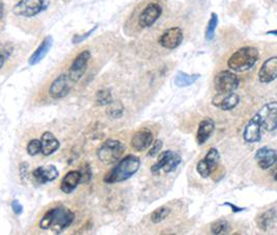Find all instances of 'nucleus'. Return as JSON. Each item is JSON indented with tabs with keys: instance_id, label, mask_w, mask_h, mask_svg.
I'll list each match as a JSON object with an SVG mask.
<instances>
[{
	"instance_id": "412c9836",
	"label": "nucleus",
	"mask_w": 277,
	"mask_h": 235,
	"mask_svg": "<svg viewBox=\"0 0 277 235\" xmlns=\"http://www.w3.org/2000/svg\"><path fill=\"white\" fill-rule=\"evenodd\" d=\"M42 146H43V155L49 156L56 152L60 146L58 140L53 135L52 132L46 131L42 135Z\"/></svg>"
},
{
	"instance_id": "4be33fe9",
	"label": "nucleus",
	"mask_w": 277,
	"mask_h": 235,
	"mask_svg": "<svg viewBox=\"0 0 277 235\" xmlns=\"http://www.w3.org/2000/svg\"><path fill=\"white\" fill-rule=\"evenodd\" d=\"M215 129V123L212 119H204L200 123L198 135H196V140H198L199 145H203L207 142Z\"/></svg>"
},
{
	"instance_id": "7c9ffc66",
	"label": "nucleus",
	"mask_w": 277,
	"mask_h": 235,
	"mask_svg": "<svg viewBox=\"0 0 277 235\" xmlns=\"http://www.w3.org/2000/svg\"><path fill=\"white\" fill-rule=\"evenodd\" d=\"M228 231V224L225 220H218L211 225L212 234H225Z\"/></svg>"
},
{
	"instance_id": "6ab92c4d",
	"label": "nucleus",
	"mask_w": 277,
	"mask_h": 235,
	"mask_svg": "<svg viewBox=\"0 0 277 235\" xmlns=\"http://www.w3.org/2000/svg\"><path fill=\"white\" fill-rule=\"evenodd\" d=\"M240 102V98L236 93H229L226 95L217 94L216 97L213 99V105L220 108L222 111H231L235 108Z\"/></svg>"
},
{
	"instance_id": "39448f33",
	"label": "nucleus",
	"mask_w": 277,
	"mask_h": 235,
	"mask_svg": "<svg viewBox=\"0 0 277 235\" xmlns=\"http://www.w3.org/2000/svg\"><path fill=\"white\" fill-rule=\"evenodd\" d=\"M240 84L239 77L230 71H221L214 79V86L217 94L226 95L234 93Z\"/></svg>"
},
{
	"instance_id": "72a5a7b5",
	"label": "nucleus",
	"mask_w": 277,
	"mask_h": 235,
	"mask_svg": "<svg viewBox=\"0 0 277 235\" xmlns=\"http://www.w3.org/2000/svg\"><path fill=\"white\" fill-rule=\"evenodd\" d=\"M97 29H98V25H96L93 29L88 30L87 32H85V33H83V34H76V35H74L73 40H72L73 44H79V43H81L82 41L86 40V39L89 37V35L94 33V31H95Z\"/></svg>"
},
{
	"instance_id": "0eeeda50",
	"label": "nucleus",
	"mask_w": 277,
	"mask_h": 235,
	"mask_svg": "<svg viewBox=\"0 0 277 235\" xmlns=\"http://www.w3.org/2000/svg\"><path fill=\"white\" fill-rule=\"evenodd\" d=\"M75 83L70 78L69 74H61L52 81L49 88V95L52 99L65 98L73 88Z\"/></svg>"
},
{
	"instance_id": "5701e85b",
	"label": "nucleus",
	"mask_w": 277,
	"mask_h": 235,
	"mask_svg": "<svg viewBox=\"0 0 277 235\" xmlns=\"http://www.w3.org/2000/svg\"><path fill=\"white\" fill-rule=\"evenodd\" d=\"M201 75L200 74H187L185 72H177L176 77H175V85L178 88H186L193 85L195 81H198L200 79Z\"/></svg>"
},
{
	"instance_id": "a211bd4d",
	"label": "nucleus",
	"mask_w": 277,
	"mask_h": 235,
	"mask_svg": "<svg viewBox=\"0 0 277 235\" xmlns=\"http://www.w3.org/2000/svg\"><path fill=\"white\" fill-rule=\"evenodd\" d=\"M81 180L82 174L79 171L68 172L60 182V191L65 194H71L75 191V188L81 182Z\"/></svg>"
},
{
	"instance_id": "ea45409f",
	"label": "nucleus",
	"mask_w": 277,
	"mask_h": 235,
	"mask_svg": "<svg viewBox=\"0 0 277 235\" xmlns=\"http://www.w3.org/2000/svg\"><path fill=\"white\" fill-rule=\"evenodd\" d=\"M274 179H275V180H276V181H277V171L275 172V175H274Z\"/></svg>"
},
{
	"instance_id": "c756f323",
	"label": "nucleus",
	"mask_w": 277,
	"mask_h": 235,
	"mask_svg": "<svg viewBox=\"0 0 277 235\" xmlns=\"http://www.w3.org/2000/svg\"><path fill=\"white\" fill-rule=\"evenodd\" d=\"M26 150H27V153L30 156H35L40 154V153L43 152V146H42V141L41 140H31L27 147H26Z\"/></svg>"
},
{
	"instance_id": "f03ea898",
	"label": "nucleus",
	"mask_w": 277,
	"mask_h": 235,
	"mask_svg": "<svg viewBox=\"0 0 277 235\" xmlns=\"http://www.w3.org/2000/svg\"><path fill=\"white\" fill-rule=\"evenodd\" d=\"M140 168V159L135 155H127L113 167L104 177V182L108 184L126 181L135 175Z\"/></svg>"
},
{
	"instance_id": "4468645a",
	"label": "nucleus",
	"mask_w": 277,
	"mask_h": 235,
	"mask_svg": "<svg viewBox=\"0 0 277 235\" xmlns=\"http://www.w3.org/2000/svg\"><path fill=\"white\" fill-rule=\"evenodd\" d=\"M277 78V57L266 59L258 71V80L262 84H270Z\"/></svg>"
},
{
	"instance_id": "20e7f679",
	"label": "nucleus",
	"mask_w": 277,
	"mask_h": 235,
	"mask_svg": "<svg viewBox=\"0 0 277 235\" xmlns=\"http://www.w3.org/2000/svg\"><path fill=\"white\" fill-rule=\"evenodd\" d=\"M125 150H126V147H125V145L122 142L115 140H107L98 149L97 156L103 164L112 165L122 158Z\"/></svg>"
},
{
	"instance_id": "f704fd0d",
	"label": "nucleus",
	"mask_w": 277,
	"mask_h": 235,
	"mask_svg": "<svg viewBox=\"0 0 277 235\" xmlns=\"http://www.w3.org/2000/svg\"><path fill=\"white\" fill-rule=\"evenodd\" d=\"M12 52H13V48H12V47L5 46V47L2 48V50H1V64H0V67H1V68L3 67L5 60H6L8 58H10Z\"/></svg>"
},
{
	"instance_id": "cd10ccee",
	"label": "nucleus",
	"mask_w": 277,
	"mask_h": 235,
	"mask_svg": "<svg viewBox=\"0 0 277 235\" xmlns=\"http://www.w3.org/2000/svg\"><path fill=\"white\" fill-rule=\"evenodd\" d=\"M274 219H275V211L273 209L264 212L260 216V219H258V227L262 228L263 230H267L274 221Z\"/></svg>"
},
{
	"instance_id": "393cba45",
	"label": "nucleus",
	"mask_w": 277,
	"mask_h": 235,
	"mask_svg": "<svg viewBox=\"0 0 277 235\" xmlns=\"http://www.w3.org/2000/svg\"><path fill=\"white\" fill-rule=\"evenodd\" d=\"M218 25V15L216 13H212L209 20L207 29H205V40L212 41L215 37V31Z\"/></svg>"
},
{
	"instance_id": "f257e3e1",
	"label": "nucleus",
	"mask_w": 277,
	"mask_h": 235,
	"mask_svg": "<svg viewBox=\"0 0 277 235\" xmlns=\"http://www.w3.org/2000/svg\"><path fill=\"white\" fill-rule=\"evenodd\" d=\"M75 220V214L66 206H56L43 215L39 226L43 230H51L54 234H60L70 227Z\"/></svg>"
},
{
	"instance_id": "2eb2a0df",
	"label": "nucleus",
	"mask_w": 277,
	"mask_h": 235,
	"mask_svg": "<svg viewBox=\"0 0 277 235\" xmlns=\"http://www.w3.org/2000/svg\"><path fill=\"white\" fill-rule=\"evenodd\" d=\"M153 142V133L149 130H139L133 134L131 139V146L136 151H145L151 146Z\"/></svg>"
},
{
	"instance_id": "e433bc0d",
	"label": "nucleus",
	"mask_w": 277,
	"mask_h": 235,
	"mask_svg": "<svg viewBox=\"0 0 277 235\" xmlns=\"http://www.w3.org/2000/svg\"><path fill=\"white\" fill-rule=\"evenodd\" d=\"M19 171H20V176H21L22 179L27 177V174H28V164H27V162H22V164H20Z\"/></svg>"
},
{
	"instance_id": "7ed1b4c3",
	"label": "nucleus",
	"mask_w": 277,
	"mask_h": 235,
	"mask_svg": "<svg viewBox=\"0 0 277 235\" xmlns=\"http://www.w3.org/2000/svg\"><path fill=\"white\" fill-rule=\"evenodd\" d=\"M258 59V50L255 47L246 46L238 49L233 53L228 60L227 66L235 72H244L252 69Z\"/></svg>"
},
{
	"instance_id": "f8f14e48",
	"label": "nucleus",
	"mask_w": 277,
	"mask_h": 235,
	"mask_svg": "<svg viewBox=\"0 0 277 235\" xmlns=\"http://www.w3.org/2000/svg\"><path fill=\"white\" fill-rule=\"evenodd\" d=\"M161 15H162V7L158 3H150L141 12L138 23L142 29H148L155 24Z\"/></svg>"
},
{
	"instance_id": "bb28decb",
	"label": "nucleus",
	"mask_w": 277,
	"mask_h": 235,
	"mask_svg": "<svg viewBox=\"0 0 277 235\" xmlns=\"http://www.w3.org/2000/svg\"><path fill=\"white\" fill-rule=\"evenodd\" d=\"M106 113L112 119H120L124 114V106L119 101H112L110 104H108V108H107Z\"/></svg>"
},
{
	"instance_id": "2f4dec72",
	"label": "nucleus",
	"mask_w": 277,
	"mask_h": 235,
	"mask_svg": "<svg viewBox=\"0 0 277 235\" xmlns=\"http://www.w3.org/2000/svg\"><path fill=\"white\" fill-rule=\"evenodd\" d=\"M181 162H182L181 155L175 152L173 157L168 161V164L163 168V170L165 173H172V172H174L177 168V166L181 164Z\"/></svg>"
},
{
	"instance_id": "f3484780",
	"label": "nucleus",
	"mask_w": 277,
	"mask_h": 235,
	"mask_svg": "<svg viewBox=\"0 0 277 235\" xmlns=\"http://www.w3.org/2000/svg\"><path fill=\"white\" fill-rule=\"evenodd\" d=\"M254 158L257 161L258 167L263 170H268L276 162L277 153L274 149L263 147L256 151Z\"/></svg>"
},
{
	"instance_id": "423d86ee",
	"label": "nucleus",
	"mask_w": 277,
	"mask_h": 235,
	"mask_svg": "<svg viewBox=\"0 0 277 235\" xmlns=\"http://www.w3.org/2000/svg\"><path fill=\"white\" fill-rule=\"evenodd\" d=\"M46 8L44 0H20L14 8L13 13L16 16L30 18L39 15Z\"/></svg>"
},
{
	"instance_id": "a878e982",
	"label": "nucleus",
	"mask_w": 277,
	"mask_h": 235,
	"mask_svg": "<svg viewBox=\"0 0 277 235\" xmlns=\"http://www.w3.org/2000/svg\"><path fill=\"white\" fill-rule=\"evenodd\" d=\"M169 213H171V209H169L168 207L161 206L151 213V221L154 224L161 223L167 218Z\"/></svg>"
},
{
	"instance_id": "9b49d317",
	"label": "nucleus",
	"mask_w": 277,
	"mask_h": 235,
	"mask_svg": "<svg viewBox=\"0 0 277 235\" xmlns=\"http://www.w3.org/2000/svg\"><path fill=\"white\" fill-rule=\"evenodd\" d=\"M184 32L180 27H171L166 29L159 39V44L166 49H176L182 44Z\"/></svg>"
},
{
	"instance_id": "473e14b6",
	"label": "nucleus",
	"mask_w": 277,
	"mask_h": 235,
	"mask_svg": "<svg viewBox=\"0 0 277 235\" xmlns=\"http://www.w3.org/2000/svg\"><path fill=\"white\" fill-rule=\"evenodd\" d=\"M162 147H163V142L161 140H156L155 142H153V144H151V146L149 153H148V156H150V157L156 156L158 153L160 152V150L162 149Z\"/></svg>"
},
{
	"instance_id": "b1692460",
	"label": "nucleus",
	"mask_w": 277,
	"mask_h": 235,
	"mask_svg": "<svg viewBox=\"0 0 277 235\" xmlns=\"http://www.w3.org/2000/svg\"><path fill=\"white\" fill-rule=\"evenodd\" d=\"M174 153L175 152H173L171 150H166V151L161 152L160 154H159V156H158L157 161L151 168V173L156 174V173H158L160 170H162L168 164V161L171 160V158L174 155Z\"/></svg>"
},
{
	"instance_id": "c9c22d12",
	"label": "nucleus",
	"mask_w": 277,
	"mask_h": 235,
	"mask_svg": "<svg viewBox=\"0 0 277 235\" xmlns=\"http://www.w3.org/2000/svg\"><path fill=\"white\" fill-rule=\"evenodd\" d=\"M12 209L17 215H20L23 213V206L18 200H14L12 202Z\"/></svg>"
},
{
	"instance_id": "ddd939ff",
	"label": "nucleus",
	"mask_w": 277,
	"mask_h": 235,
	"mask_svg": "<svg viewBox=\"0 0 277 235\" xmlns=\"http://www.w3.org/2000/svg\"><path fill=\"white\" fill-rule=\"evenodd\" d=\"M262 122L260 119V116L258 114L254 115L250 121L248 122V124L246 125V127L244 129V133L243 137L245 142L247 143H257L261 141V129H262Z\"/></svg>"
},
{
	"instance_id": "aec40b11",
	"label": "nucleus",
	"mask_w": 277,
	"mask_h": 235,
	"mask_svg": "<svg viewBox=\"0 0 277 235\" xmlns=\"http://www.w3.org/2000/svg\"><path fill=\"white\" fill-rule=\"evenodd\" d=\"M52 45H53V38L51 35H47V37L45 38L43 42L40 44V46L37 48V50L31 54V57L28 59L29 65L34 66L39 64L41 60H43L44 58L46 57L48 52L50 51Z\"/></svg>"
},
{
	"instance_id": "6e6552de",
	"label": "nucleus",
	"mask_w": 277,
	"mask_h": 235,
	"mask_svg": "<svg viewBox=\"0 0 277 235\" xmlns=\"http://www.w3.org/2000/svg\"><path fill=\"white\" fill-rule=\"evenodd\" d=\"M220 154L218 150L216 148H211L203 159L200 160L198 166H196V171L201 177L208 178L216 170Z\"/></svg>"
},
{
	"instance_id": "58836bf2",
	"label": "nucleus",
	"mask_w": 277,
	"mask_h": 235,
	"mask_svg": "<svg viewBox=\"0 0 277 235\" xmlns=\"http://www.w3.org/2000/svg\"><path fill=\"white\" fill-rule=\"evenodd\" d=\"M267 34H273V35H277V29L276 30H270V31H268Z\"/></svg>"
},
{
	"instance_id": "c85d7f7f",
	"label": "nucleus",
	"mask_w": 277,
	"mask_h": 235,
	"mask_svg": "<svg viewBox=\"0 0 277 235\" xmlns=\"http://www.w3.org/2000/svg\"><path fill=\"white\" fill-rule=\"evenodd\" d=\"M96 101L101 106L110 104L113 100L109 89H101V91H98L96 95Z\"/></svg>"
},
{
	"instance_id": "9d476101",
	"label": "nucleus",
	"mask_w": 277,
	"mask_h": 235,
	"mask_svg": "<svg viewBox=\"0 0 277 235\" xmlns=\"http://www.w3.org/2000/svg\"><path fill=\"white\" fill-rule=\"evenodd\" d=\"M89 59H91V52L88 50H84L82 52H80L73 60L68 74L74 83H77V81L81 79V77L84 75L85 71L87 69Z\"/></svg>"
},
{
	"instance_id": "1a4fd4ad",
	"label": "nucleus",
	"mask_w": 277,
	"mask_h": 235,
	"mask_svg": "<svg viewBox=\"0 0 277 235\" xmlns=\"http://www.w3.org/2000/svg\"><path fill=\"white\" fill-rule=\"evenodd\" d=\"M260 116L262 126L267 131L277 129V102H269L265 104L257 113Z\"/></svg>"
},
{
	"instance_id": "4c0bfd02",
	"label": "nucleus",
	"mask_w": 277,
	"mask_h": 235,
	"mask_svg": "<svg viewBox=\"0 0 277 235\" xmlns=\"http://www.w3.org/2000/svg\"><path fill=\"white\" fill-rule=\"evenodd\" d=\"M223 205H226V206L230 207V209L233 210V212H235V213H237V212H241V211L245 210V208H242V207H238V206H236V205H234V204H231V203H228V202L223 203Z\"/></svg>"
},
{
	"instance_id": "dca6fc26",
	"label": "nucleus",
	"mask_w": 277,
	"mask_h": 235,
	"mask_svg": "<svg viewBox=\"0 0 277 235\" xmlns=\"http://www.w3.org/2000/svg\"><path fill=\"white\" fill-rule=\"evenodd\" d=\"M58 175V170L54 166L38 167L32 172V176L35 179V181L41 184L54 181Z\"/></svg>"
}]
</instances>
